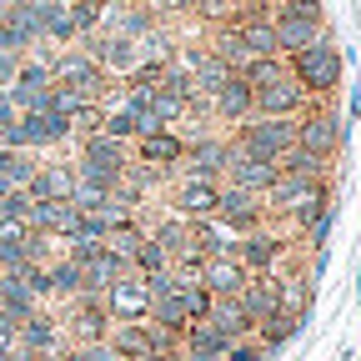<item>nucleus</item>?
Wrapping results in <instances>:
<instances>
[{
    "label": "nucleus",
    "instance_id": "obj_31",
    "mask_svg": "<svg viewBox=\"0 0 361 361\" xmlns=\"http://www.w3.org/2000/svg\"><path fill=\"white\" fill-rule=\"evenodd\" d=\"M101 135H111V141H135V126H130V116H126V106H116V111H106V121H101Z\"/></svg>",
    "mask_w": 361,
    "mask_h": 361
},
{
    "label": "nucleus",
    "instance_id": "obj_4",
    "mask_svg": "<svg viewBox=\"0 0 361 361\" xmlns=\"http://www.w3.org/2000/svg\"><path fill=\"white\" fill-rule=\"evenodd\" d=\"M286 246H291V241H286L281 231H266V226H256V231H246V236L231 241V256L251 271V276H266V271H276V266H281Z\"/></svg>",
    "mask_w": 361,
    "mask_h": 361
},
{
    "label": "nucleus",
    "instance_id": "obj_32",
    "mask_svg": "<svg viewBox=\"0 0 361 361\" xmlns=\"http://www.w3.org/2000/svg\"><path fill=\"white\" fill-rule=\"evenodd\" d=\"M276 11H291V16H301V20H326V16H322V0H281Z\"/></svg>",
    "mask_w": 361,
    "mask_h": 361
},
{
    "label": "nucleus",
    "instance_id": "obj_22",
    "mask_svg": "<svg viewBox=\"0 0 361 361\" xmlns=\"http://www.w3.org/2000/svg\"><path fill=\"white\" fill-rule=\"evenodd\" d=\"M296 331H301V316H296V311H276V316H266V322H256L251 336H256V346L271 356V351H281Z\"/></svg>",
    "mask_w": 361,
    "mask_h": 361
},
{
    "label": "nucleus",
    "instance_id": "obj_20",
    "mask_svg": "<svg viewBox=\"0 0 361 361\" xmlns=\"http://www.w3.org/2000/svg\"><path fill=\"white\" fill-rule=\"evenodd\" d=\"M251 101H256V90H251L241 75H231V80H226V85L216 90V96L206 101V106H211L221 121H236V126H241V121L251 116Z\"/></svg>",
    "mask_w": 361,
    "mask_h": 361
},
{
    "label": "nucleus",
    "instance_id": "obj_27",
    "mask_svg": "<svg viewBox=\"0 0 361 361\" xmlns=\"http://www.w3.org/2000/svg\"><path fill=\"white\" fill-rule=\"evenodd\" d=\"M35 171H40V161H35L30 151H11V146H0V180H11V186L20 191Z\"/></svg>",
    "mask_w": 361,
    "mask_h": 361
},
{
    "label": "nucleus",
    "instance_id": "obj_14",
    "mask_svg": "<svg viewBox=\"0 0 361 361\" xmlns=\"http://www.w3.org/2000/svg\"><path fill=\"white\" fill-rule=\"evenodd\" d=\"M130 146L135 141H111V135H85L80 141V166H96V171H106V176H126V166H130Z\"/></svg>",
    "mask_w": 361,
    "mask_h": 361
},
{
    "label": "nucleus",
    "instance_id": "obj_25",
    "mask_svg": "<svg viewBox=\"0 0 361 361\" xmlns=\"http://www.w3.org/2000/svg\"><path fill=\"white\" fill-rule=\"evenodd\" d=\"M45 281H51V296H80L85 271L71 256H61V261H45Z\"/></svg>",
    "mask_w": 361,
    "mask_h": 361
},
{
    "label": "nucleus",
    "instance_id": "obj_15",
    "mask_svg": "<svg viewBox=\"0 0 361 361\" xmlns=\"http://www.w3.org/2000/svg\"><path fill=\"white\" fill-rule=\"evenodd\" d=\"M25 196H30V206H40V201H71L75 196V166H45L40 161V171L20 186Z\"/></svg>",
    "mask_w": 361,
    "mask_h": 361
},
{
    "label": "nucleus",
    "instance_id": "obj_2",
    "mask_svg": "<svg viewBox=\"0 0 361 361\" xmlns=\"http://www.w3.org/2000/svg\"><path fill=\"white\" fill-rule=\"evenodd\" d=\"M291 66V80L306 90L311 101H331L336 96V85H341V56H336V45L322 35L316 45H306L301 56L286 61Z\"/></svg>",
    "mask_w": 361,
    "mask_h": 361
},
{
    "label": "nucleus",
    "instance_id": "obj_6",
    "mask_svg": "<svg viewBox=\"0 0 361 361\" xmlns=\"http://www.w3.org/2000/svg\"><path fill=\"white\" fill-rule=\"evenodd\" d=\"M271 180H276V166L246 156V151L231 141V151H226V176H221V186H241V191H251V196H266V191H271Z\"/></svg>",
    "mask_w": 361,
    "mask_h": 361
},
{
    "label": "nucleus",
    "instance_id": "obj_28",
    "mask_svg": "<svg viewBox=\"0 0 361 361\" xmlns=\"http://www.w3.org/2000/svg\"><path fill=\"white\" fill-rule=\"evenodd\" d=\"M0 51H6V56H20V61H25L30 51H40V45L30 40V30H25L11 11H0Z\"/></svg>",
    "mask_w": 361,
    "mask_h": 361
},
{
    "label": "nucleus",
    "instance_id": "obj_26",
    "mask_svg": "<svg viewBox=\"0 0 361 361\" xmlns=\"http://www.w3.org/2000/svg\"><path fill=\"white\" fill-rule=\"evenodd\" d=\"M286 75H291L286 56H256V61L241 71V80H246L251 90H266V85H276V80H286Z\"/></svg>",
    "mask_w": 361,
    "mask_h": 361
},
{
    "label": "nucleus",
    "instance_id": "obj_18",
    "mask_svg": "<svg viewBox=\"0 0 361 361\" xmlns=\"http://www.w3.org/2000/svg\"><path fill=\"white\" fill-rule=\"evenodd\" d=\"M246 276H251V271H246L236 256H211V261H201V286H206L211 296H241Z\"/></svg>",
    "mask_w": 361,
    "mask_h": 361
},
{
    "label": "nucleus",
    "instance_id": "obj_11",
    "mask_svg": "<svg viewBox=\"0 0 361 361\" xmlns=\"http://www.w3.org/2000/svg\"><path fill=\"white\" fill-rule=\"evenodd\" d=\"M101 301H106L111 326H116V322H141V316H151V296H146V281H141V276H121Z\"/></svg>",
    "mask_w": 361,
    "mask_h": 361
},
{
    "label": "nucleus",
    "instance_id": "obj_16",
    "mask_svg": "<svg viewBox=\"0 0 361 361\" xmlns=\"http://www.w3.org/2000/svg\"><path fill=\"white\" fill-rule=\"evenodd\" d=\"M206 326L226 331L231 341H251L256 322H251V311L241 306V296H211V311H206Z\"/></svg>",
    "mask_w": 361,
    "mask_h": 361
},
{
    "label": "nucleus",
    "instance_id": "obj_9",
    "mask_svg": "<svg viewBox=\"0 0 361 361\" xmlns=\"http://www.w3.org/2000/svg\"><path fill=\"white\" fill-rule=\"evenodd\" d=\"M226 151H231V141H216V135H196V141H186V180H216L226 176Z\"/></svg>",
    "mask_w": 361,
    "mask_h": 361
},
{
    "label": "nucleus",
    "instance_id": "obj_5",
    "mask_svg": "<svg viewBox=\"0 0 361 361\" xmlns=\"http://www.w3.org/2000/svg\"><path fill=\"white\" fill-rule=\"evenodd\" d=\"M61 331L75 336V346H90V341H106L111 331V316H106V301L101 296H71V311H66V322Z\"/></svg>",
    "mask_w": 361,
    "mask_h": 361
},
{
    "label": "nucleus",
    "instance_id": "obj_17",
    "mask_svg": "<svg viewBox=\"0 0 361 361\" xmlns=\"http://www.w3.org/2000/svg\"><path fill=\"white\" fill-rule=\"evenodd\" d=\"M216 201H221L216 180H180V186H176L180 221H216Z\"/></svg>",
    "mask_w": 361,
    "mask_h": 361
},
{
    "label": "nucleus",
    "instance_id": "obj_10",
    "mask_svg": "<svg viewBox=\"0 0 361 361\" xmlns=\"http://www.w3.org/2000/svg\"><path fill=\"white\" fill-rule=\"evenodd\" d=\"M271 30H276V56H301L306 45H316L326 35V20H301V16H291V11H276L271 16Z\"/></svg>",
    "mask_w": 361,
    "mask_h": 361
},
{
    "label": "nucleus",
    "instance_id": "obj_1",
    "mask_svg": "<svg viewBox=\"0 0 361 361\" xmlns=\"http://www.w3.org/2000/svg\"><path fill=\"white\" fill-rule=\"evenodd\" d=\"M51 85L71 90V96H80V101H90V106H101L111 75L96 66V56H85L80 45H66V51L51 56Z\"/></svg>",
    "mask_w": 361,
    "mask_h": 361
},
{
    "label": "nucleus",
    "instance_id": "obj_36",
    "mask_svg": "<svg viewBox=\"0 0 361 361\" xmlns=\"http://www.w3.org/2000/svg\"><path fill=\"white\" fill-rule=\"evenodd\" d=\"M16 121H20V116H16V106H11L6 96H0V135H6V130H11Z\"/></svg>",
    "mask_w": 361,
    "mask_h": 361
},
{
    "label": "nucleus",
    "instance_id": "obj_35",
    "mask_svg": "<svg viewBox=\"0 0 361 361\" xmlns=\"http://www.w3.org/2000/svg\"><path fill=\"white\" fill-rule=\"evenodd\" d=\"M161 16H196V0H151Z\"/></svg>",
    "mask_w": 361,
    "mask_h": 361
},
{
    "label": "nucleus",
    "instance_id": "obj_34",
    "mask_svg": "<svg viewBox=\"0 0 361 361\" xmlns=\"http://www.w3.org/2000/svg\"><path fill=\"white\" fill-rule=\"evenodd\" d=\"M16 71H20V56H6V51H0V96L16 85Z\"/></svg>",
    "mask_w": 361,
    "mask_h": 361
},
{
    "label": "nucleus",
    "instance_id": "obj_23",
    "mask_svg": "<svg viewBox=\"0 0 361 361\" xmlns=\"http://www.w3.org/2000/svg\"><path fill=\"white\" fill-rule=\"evenodd\" d=\"M271 166H276V176H291V180H326V161L301 151V146H286Z\"/></svg>",
    "mask_w": 361,
    "mask_h": 361
},
{
    "label": "nucleus",
    "instance_id": "obj_19",
    "mask_svg": "<svg viewBox=\"0 0 361 361\" xmlns=\"http://www.w3.org/2000/svg\"><path fill=\"white\" fill-rule=\"evenodd\" d=\"M241 306L251 311V322H266V316L281 311V276L276 271H266V276H246L241 286Z\"/></svg>",
    "mask_w": 361,
    "mask_h": 361
},
{
    "label": "nucleus",
    "instance_id": "obj_30",
    "mask_svg": "<svg viewBox=\"0 0 361 361\" xmlns=\"http://www.w3.org/2000/svg\"><path fill=\"white\" fill-rule=\"evenodd\" d=\"M180 306H186L191 326H196V322H206V311H211V291L206 286H180Z\"/></svg>",
    "mask_w": 361,
    "mask_h": 361
},
{
    "label": "nucleus",
    "instance_id": "obj_24",
    "mask_svg": "<svg viewBox=\"0 0 361 361\" xmlns=\"http://www.w3.org/2000/svg\"><path fill=\"white\" fill-rule=\"evenodd\" d=\"M66 11H71V25H75V45H85V40L101 35L106 0H66Z\"/></svg>",
    "mask_w": 361,
    "mask_h": 361
},
{
    "label": "nucleus",
    "instance_id": "obj_13",
    "mask_svg": "<svg viewBox=\"0 0 361 361\" xmlns=\"http://www.w3.org/2000/svg\"><path fill=\"white\" fill-rule=\"evenodd\" d=\"M130 161L156 166V171H171V166L186 161V135H180V130H156V135H141V141L130 146Z\"/></svg>",
    "mask_w": 361,
    "mask_h": 361
},
{
    "label": "nucleus",
    "instance_id": "obj_33",
    "mask_svg": "<svg viewBox=\"0 0 361 361\" xmlns=\"http://www.w3.org/2000/svg\"><path fill=\"white\" fill-rule=\"evenodd\" d=\"M226 361H271V356H266L256 341H236L231 351H226Z\"/></svg>",
    "mask_w": 361,
    "mask_h": 361
},
{
    "label": "nucleus",
    "instance_id": "obj_7",
    "mask_svg": "<svg viewBox=\"0 0 361 361\" xmlns=\"http://www.w3.org/2000/svg\"><path fill=\"white\" fill-rule=\"evenodd\" d=\"M216 226H231V231H256V226H266V206L261 196L241 191V186H221V201H216Z\"/></svg>",
    "mask_w": 361,
    "mask_h": 361
},
{
    "label": "nucleus",
    "instance_id": "obj_12",
    "mask_svg": "<svg viewBox=\"0 0 361 361\" xmlns=\"http://www.w3.org/2000/svg\"><path fill=\"white\" fill-rule=\"evenodd\" d=\"M16 341H20V351H40V356H61L66 351V331H61V322L45 306L16 326Z\"/></svg>",
    "mask_w": 361,
    "mask_h": 361
},
{
    "label": "nucleus",
    "instance_id": "obj_21",
    "mask_svg": "<svg viewBox=\"0 0 361 361\" xmlns=\"http://www.w3.org/2000/svg\"><path fill=\"white\" fill-rule=\"evenodd\" d=\"M45 301L16 276V271H6V276H0V311H6V316H16V322H25V316H35Z\"/></svg>",
    "mask_w": 361,
    "mask_h": 361
},
{
    "label": "nucleus",
    "instance_id": "obj_8",
    "mask_svg": "<svg viewBox=\"0 0 361 361\" xmlns=\"http://www.w3.org/2000/svg\"><path fill=\"white\" fill-rule=\"evenodd\" d=\"M311 106V96L286 75V80H276V85H266V90H256V101H251V116H271V121H296L301 111Z\"/></svg>",
    "mask_w": 361,
    "mask_h": 361
},
{
    "label": "nucleus",
    "instance_id": "obj_3",
    "mask_svg": "<svg viewBox=\"0 0 361 361\" xmlns=\"http://www.w3.org/2000/svg\"><path fill=\"white\" fill-rule=\"evenodd\" d=\"M296 146L311 151V156H322V161H331L341 151V116H336L331 101H311L296 116Z\"/></svg>",
    "mask_w": 361,
    "mask_h": 361
},
{
    "label": "nucleus",
    "instance_id": "obj_29",
    "mask_svg": "<svg viewBox=\"0 0 361 361\" xmlns=\"http://www.w3.org/2000/svg\"><path fill=\"white\" fill-rule=\"evenodd\" d=\"M151 241L176 261V256H186V221H180V216H171V221H161L156 226V231H151Z\"/></svg>",
    "mask_w": 361,
    "mask_h": 361
}]
</instances>
